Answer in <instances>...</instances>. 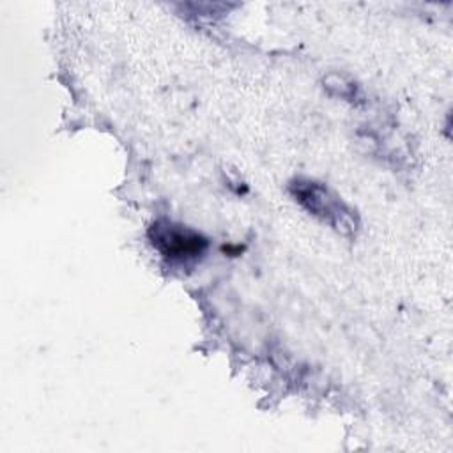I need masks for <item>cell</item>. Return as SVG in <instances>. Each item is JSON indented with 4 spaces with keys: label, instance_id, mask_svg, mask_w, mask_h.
I'll return each instance as SVG.
<instances>
[{
    "label": "cell",
    "instance_id": "1",
    "mask_svg": "<svg viewBox=\"0 0 453 453\" xmlns=\"http://www.w3.org/2000/svg\"><path fill=\"white\" fill-rule=\"evenodd\" d=\"M290 191L304 209L340 234L352 235L357 230L359 219L356 212L327 186L308 179H297L290 184Z\"/></svg>",
    "mask_w": 453,
    "mask_h": 453
},
{
    "label": "cell",
    "instance_id": "2",
    "mask_svg": "<svg viewBox=\"0 0 453 453\" xmlns=\"http://www.w3.org/2000/svg\"><path fill=\"white\" fill-rule=\"evenodd\" d=\"M149 237L154 248L175 264L200 260L209 246V241L196 230L168 219L156 221L149 230Z\"/></svg>",
    "mask_w": 453,
    "mask_h": 453
}]
</instances>
